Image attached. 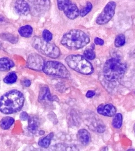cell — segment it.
Here are the masks:
<instances>
[{"label": "cell", "instance_id": "27", "mask_svg": "<svg viewBox=\"0 0 135 151\" xmlns=\"http://www.w3.org/2000/svg\"><path fill=\"white\" fill-rule=\"evenodd\" d=\"M29 116L26 112H22L20 114V119L22 121H26L28 120Z\"/></svg>", "mask_w": 135, "mask_h": 151}, {"label": "cell", "instance_id": "20", "mask_svg": "<svg viewBox=\"0 0 135 151\" xmlns=\"http://www.w3.org/2000/svg\"><path fill=\"white\" fill-rule=\"evenodd\" d=\"M94 44H92L90 46L89 48H87L84 51V56L87 60H92L95 58L96 54L94 51Z\"/></svg>", "mask_w": 135, "mask_h": 151}, {"label": "cell", "instance_id": "14", "mask_svg": "<svg viewBox=\"0 0 135 151\" xmlns=\"http://www.w3.org/2000/svg\"><path fill=\"white\" fill-rule=\"evenodd\" d=\"M38 120V118L36 116H30L28 118V129L33 134H35L38 130L39 125Z\"/></svg>", "mask_w": 135, "mask_h": 151}, {"label": "cell", "instance_id": "24", "mask_svg": "<svg viewBox=\"0 0 135 151\" xmlns=\"http://www.w3.org/2000/svg\"><path fill=\"white\" fill-rule=\"evenodd\" d=\"M92 8V4L90 2H87L86 3V5L79 11V15L81 17H84L91 12Z\"/></svg>", "mask_w": 135, "mask_h": 151}, {"label": "cell", "instance_id": "32", "mask_svg": "<svg viewBox=\"0 0 135 151\" xmlns=\"http://www.w3.org/2000/svg\"><path fill=\"white\" fill-rule=\"evenodd\" d=\"M134 132L135 133V123L134 124Z\"/></svg>", "mask_w": 135, "mask_h": 151}, {"label": "cell", "instance_id": "26", "mask_svg": "<svg viewBox=\"0 0 135 151\" xmlns=\"http://www.w3.org/2000/svg\"><path fill=\"white\" fill-rule=\"evenodd\" d=\"M40 4L42 11L47 10L50 6V0H40Z\"/></svg>", "mask_w": 135, "mask_h": 151}, {"label": "cell", "instance_id": "8", "mask_svg": "<svg viewBox=\"0 0 135 151\" xmlns=\"http://www.w3.org/2000/svg\"><path fill=\"white\" fill-rule=\"evenodd\" d=\"M116 6L115 2L113 1L109 2L96 19V23L99 25H104L108 23L114 15Z\"/></svg>", "mask_w": 135, "mask_h": 151}, {"label": "cell", "instance_id": "21", "mask_svg": "<svg viewBox=\"0 0 135 151\" xmlns=\"http://www.w3.org/2000/svg\"><path fill=\"white\" fill-rule=\"evenodd\" d=\"M0 37L2 40L9 41V42H11L12 43L15 44L17 43L18 41L17 37L10 33H2L0 35Z\"/></svg>", "mask_w": 135, "mask_h": 151}, {"label": "cell", "instance_id": "3", "mask_svg": "<svg viewBox=\"0 0 135 151\" xmlns=\"http://www.w3.org/2000/svg\"><path fill=\"white\" fill-rule=\"evenodd\" d=\"M90 39L86 33L80 29H72L62 38L61 44L71 50L83 48L89 43Z\"/></svg>", "mask_w": 135, "mask_h": 151}, {"label": "cell", "instance_id": "11", "mask_svg": "<svg viewBox=\"0 0 135 151\" xmlns=\"http://www.w3.org/2000/svg\"><path fill=\"white\" fill-rule=\"evenodd\" d=\"M15 12L21 16H26L29 14L30 8L25 0H17L15 4Z\"/></svg>", "mask_w": 135, "mask_h": 151}, {"label": "cell", "instance_id": "4", "mask_svg": "<svg viewBox=\"0 0 135 151\" xmlns=\"http://www.w3.org/2000/svg\"><path fill=\"white\" fill-rule=\"evenodd\" d=\"M65 61L70 68L81 74L90 75L94 71L92 64L82 55H68L66 57Z\"/></svg>", "mask_w": 135, "mask_h": 151}, {"label": "cell", "instance_id": "7", "mask_svg": "<svg viewBox=\"0 0 135 151\" xmlns=\"http://www.w3.org/2000/svg\"><path fill=\"white\" fill-rule=\"evenodd\" d=\"M58 8L63 12L64 14L70 19H74L79 15V9L70 0H57Z\"/></svg>", "mask_w": 135, "mask_h": 151}, {"label": "cell", "instance_id": "1", "mask_svg": "<svg viewBox=\"0 0 135 151\" xmlns=\"http://www.w3.org/2000/svg\"><path fill=\"white\" fill-rule=\"evenodd\" d=\"M24 101L23 94L20 91H9L0 98V111L4 114L17 113L22 108Z\"/></svg>", "mask_w": 135, "mask_h": 151}, {"label": "cell", "instance_id": "12", "mask_svg": "<svg viewBox=\"0 0 135 151\" xmlns=\"http://www.w3.org/2000/svg\"><path fill=\"white\" fill-rule=\"evenodd\" d=\"M48 99L49 101H59V99L56 96H52L51 95L50 93L49 88L47 87H44L40 89V93H39L38 100L39 101H43L46 99Z\"/></svg>", "mask_w": 135, "mask_h": 151}, {"label": "cell", "instance_id": "33", "mask_svg": "<svg viewBox=\"0 0 135 151\" xmlns=\"http://www.w3.org/2000/svg\"><path fill=\"white\" fill-rule=\"evenodd\" d=\"M1 42H0V49H1Z\"/></svg>", "mask_w": 135, "mask_h": 151}, {"label": "cell", "instance_id": "23", "mask_svg": "<svg viewBox=\"0 0 135 151\" xmlns=\"http://www.w3.org/2000/svg\"><path fill=\"white\" fill-rule=\"evenodd\" d=\"M125 43V37L124 34H120L116 36L115 41V46L119 48L124 45Z\"/></svg>", "mask_w": 135, "mask_h": 151}, {"label": "cell", "instance_id": "17", "mask_svg": "<svg viewBox=\"0 0 135 151\" xmlns=\"http://www.w3.org/2000/svg\"><path fill=\"white\" fill-rule=\"evenodd\" d=\"M19 34L23 37L28 38L31 36L33 32L32 27L29 25H26L19 28Z\"/></svg>", "mask_w": 135, "mask_h": 151}, {"label": "cell", "instance_id": "16", "mask_svg": "<svg viewBox=\"0 0 135 151\" xmlns=\"http://www.w3.org/2000/svg\"><path fill=\"white\" fill-rule=\"evenodd\" d=\"M14 122V118L10 116L4 117L0 121V126L3 129H8L10 128Z\"/></svg>", "mask_w": 135, "mask_h": 151}, {"label": "cell", "instance_id": "9", "mask_svg": "<svg viewBox=\"0 0 135 151\" xmlns=\"http://www.w3.org/2000/svg\"><path fill=\"white\" fill-rule=\"evenodd\" d=\"M45 62L43 58L36 53H32L28 56L27 61L28 68L33 70H42Z\"/></svg>", "mask_w": 135, "mask_h": 151}, {"label": "cell", "instance_id": "30", "mask_svg": "<svg viewBox=\"0 0 135 151\" xmlns=\"http://www.w3.org/2000/svg\"><path fill=\"white\" fill-rule=\"evenodd\" d=\"M22 85L25 87H28L30 86L31 85V82L30 80H28V79H26V80H24L22 81Z\"/></svg>", "mask_w": 135, "mask_h": 151}, {"label": "cell", "instance_id": "25", "mask_svg": "<svg viewBox=\"0 0 135 151\" xmlns=\"http://www.w3.org/2000/svg\"><path fill=\"white\" fill-rule=\"evenodd\" d=\"M53 38V35L52 33L47 29H45L42 32V39L44 41L47 42H50V41Z\"/></svg>", "mask_w": 135, "mask_h": 151}, {"label": "cell", "instance_id": "6", "mask_svg": "<svg viewBox=\"0 0 135 151\" xmlns=\"http://www.w3.org/2000/svg\"><path fill=\"white\" fill-rule=\"evenodd\" d=\"M44 73L47 75L66 78L70 76V72L61 63L56 61H48L45 64Z\"/></svg>", "mask_w": 135, "mask_h": 151}, {"label": "cell", "instance_id": "22", "mask_svg": "<svg viewBox=\"0 0 135 151\" xmlns=\"http://www.w3.org/2000/svg\"><path fill=\"white\" fill-rule=\"evenodd\" d=\"M17 76L14 72L8 73L4 79V81L6 83L12 84L16 82L17 80Z\"/></svg>", "mask_w": 135, "mask_h": 151}, {"label": "cell", "instance_id": "31", "mask_svg": "<svg viewBox=\"0 0 135 151\" xmlns=\"http://www.w3.org/2000/svg\"><path fill=\"white\" fill-rule=\"evenodd\" d=\"M6 22V19L4 17L0 15V24H3Z\"/></svg>", "mask_w": 135, "mask_h": 151}, {"label": "cell", "instance_id": "18", "mask_svg": "<svg viewBox=\"0 0 135 151\" xmlns=\"http://www.w3.org/2000/svg\"><path fill=\"white\" fill-rule=\"evenodd\" d=\"M54 136V133H50L46 137L39 140L38 145L40 147L43 148H47L50 144L51 140Z\"/></svg>", "mask_w": 135, "mask_h": 151}, {"label": "cell", "instance_id": "10", "mask_svg": "<svg viewBox=\"0 0 135 151\" xmlns=\"http://www.w3.org/2000/svg\"><path fill=\"white\" fill-rule=\"evenodd\" d=\"M99 114L108 117L113 116L116 114L117 109L111 104H101L97 108Z\"/></svg>", "mask_w": 135, "mask_h": 151}, {"label": "cell", "instance_id": "2", "mask_svg": "<svg viewBox=\"0 0 135 151\" xmlns=\"http://www.w3.org/2000/svg\"><path fill=\"white\" fill-rule=\"evenodd\" d=\"M127 69L125 62L117 58H112L107 60L104 64L103 73L107 81H115L121 79Z\"/></svg>", "mask_w": 135, "mask_h": 151}, {"label": "cell", "instance_id": "29", "mask_svg": "<svg viewBox=\"0 0 135 151\" xmlns=\"http://www.w3.org/2000/svg\"><path fill=\"white\" fill-rule=\"evenodd\" d=\"M95 94V92L94 91H89L86 93V96L88 98H91L94 96Z\"/></svg>", "mask_w": 135, "mask_h": 151}, {"label": "cell", "instance_id": "19", "mask_svg": "<svg viewBox=\"0 0 135 151\" xmlns=\"http://www.w3.org/2000/svg\"><path fill=\"white\" fill-rule=\"evenodd\" d=\"M123 116L120 113H117L114 116L112 119V125L115 128L120 129L121 127L123 124Z\"/></svg>", "mask_w": 135, "mask_h": 151}, {"label": "cell", "instance_id": "28", "mask_svg": "<svg viewBox=\"0 0 135 151\" xmlns=\"http://www.w3.org/2000/svg\"><path fill=\"white\" fill-rule=\"evenodd\" d=\"M94 42L95 44L99 46H102L104 43V40L98 37H96L94 39Z\"/></svg>", "mask_w": 135, "mask_h": 151}, {"label": "cell", "instance_id": "5", "mask_svg": "<svg viewBox=\"0 0 135 151\" xmlns=\"http://www.w3.org/2000/svg\"><path fill=\"white\" fill-rule=\"evenodd\" d=\"M32 44L38 51L48 57L56 59L60 56V50L54 43L46 42L41 38L34 37Z\"/></svg>", "mask_w": 135, "mask_h": 151}, {"label": "cell", "instance_id": "13", "mask_svg": "<svg viewBox=\"0 0 135 151\" xmlns=\"http://www.w3.org/2000/svg\"><path fill=\"white\" fill-rule=\"evenodd\" d=\"M77 137L79 142L83 145H88L91 140L90 133L85 129L79 130L77 133Z\"/></svg>", "mask_w": 135, "mask_h": 151}, {"label": "cell", "instance_id": "15", "mask_svg": "<svg viewBox=\"0 0 135 151\" xmlns=\"http://www.w3.org/2000/svg\"><path fill=\"white\" fill-rule=\"evenodd\" d=\"M14 62L10 59L7 58H0V71H7L14 67Z\"/></svg>", "mask_w": 135, "mask_h": 151}]
</instances>
